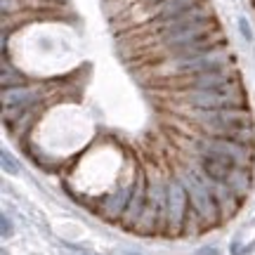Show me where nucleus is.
Wrapping results in <instances>:
<instances>
[{"label":"nucleus","mask_w":255,"mask_h":255,"mask_svg":"<svg viewBox=\"0 0 255 255\" xmlns=\"http://www.w3.org/2000/svg\"><path fill=\"white\" fill-rule=\"evenodd\" d=\"M165 206H168V187L163 182H151L146 189V206L142 210V218L135 225L137 232L142 234H156L165 232Z\"/></svg>","instance_id":"nucleus-1"},{"label":"nucleus","mask_w":255,"mask_h":255,"mask_svg":"<svg viewBox=\"0 0 255 255\" xmlns=\"http://www.w3.org/2000/svg\"><path fill=\"white\" fill-rule=\"evenodd\" d=\"M184 100H187L189 107H194V109H199V111L244 107V95L239 92L237 85H229V88H210V90H189Z\"/></svg>","instance_id":"nucleus-2"},{"label":"nucleus","mask_w":255,"mask_h":255,"mask_svg":"<svg viewBox=\"0 0 255 255\" xmlns=\"http://www.w3.org/2000/svg\"><path fill=\"white\" fill-rule=\"evenodd\" d=\"M229 64V52L222 47H213L203 55L196 57H175L170 64V71L177 76H196V73H206V71H215V69H225Z\"/></svg>","instance_id":"nucleus-3"},{"label":"nucleus","mask_w":255,"mask_h":255,"mask_svg":"<svg viewBox=\"0 0 255 255\" xmlns=\"http://www.w3.org/2000/svg\"><path fill=\"white\" fill-rule=\"evenodd\" d=\"M201 126L213 135H227L241 128H251V114L244 107L234 109H215V111H201Z\"/></svg>","instance_id":"nucleus-4"},{"label":"nucleus","mask_w":255,"mask_h":255,"mask_svg":"<svg viewBox=\"0 0 255 255\" xmlns=\"http://www.w3.org/2000/svg\"><path fill=\"white\" fill-rule=\"evenodd\" d=\"M189 206V194L182 180H173L168 184V206H165V232L177 237L184 227V213Z\"/></svg>","instance_id":"nucleus-5"},{"label":"nucleus","mask_w":255,"mask_h":255,"mask_svg":"<svg viewBox=\"0 0 255 255\" xmlns=\"http://www.w3.org/2000/svg\"><path fill=\"white\" fill-rule=\"evenodd\" d=\"M201 154H210L218 156V158H225L234 165H246L251 161V149L248 144H241V142H234L229 137H220L213 135V139H206V142H199Z\"/></svg>","instance_id":"nucleus-6"},{"label":"nucleus","mask_w":255,"mask_h":255,"mask_svg":"<svg viewBox=\"0 0 255 255\" xmlns=\"http://www.w3.org/2000/svg\"><path fill=\"white\" fill-rule=\"evenodd\" d=\"M182 182H184V187H187V194H189V206L194 208V213L203 220V225L210 227L213 220H215V213H220L210 189L201 182V180H196L194 175H187Z\"/></svg>","instance_id":"nucleus-7"},{"label":"nucleus","mask_w":255,"mask_h":255,"mask_svg":"<svg viewBox=\"0 0 255 255\" xmlns=\"http://www.w3.org/2000/svg\"><path fill=\"white\" fill-rule=\"evenodd\" d=\"M213 31H215L213 19H203V21H194V24H187V26H182V28H173V31L161 33V43H163V47H168L170 52H175L177 47L187 45V43H194V40L208 36Z\"/></svg>","instance_id":"nucleus-8"},{"label":"nucleus","mask_w":255,"mask_h":255,"mask_svg":"<svg viewBox=\"0 0 255 255\" xmlns=\"http://www.w3.org/2000/svg\"><path fill=\"white\" fill-rule=\"evenodd\" d=\"M146 189L144 187V180L137 177L135 184H132V194H130V201H128L126 210H123V225L126 227H135L139 218H142V210L146 206Z\"/></svg>","instance_id":"nucleus-9"},{"label":"nucleus","mask_w":255,"mask_h":255,"mask_svg":"<svg viewBox=\"0 0 255 255\" xmlns=\"http://www.w3.org/2000/svg\"><path fill=\"white\" fill-rule=\"evenodd\" d=\"M229 85H234V76L227 69L189 76V90H210V88H229Z\"/></svg>","instance_id":"nucleus-10"},{"label":"nucleus","mask_w":255,"mask_h":255,"mask_svg":"<svg viewBox=\"0 0 255 255\" xmlns=\"http://www.w3.org/2000/svg\"><path fill=\"white\" fill-rule=\"evenodd\" d=\"M210 194H213V199H215V206H218V210L222 213V215H232L234 210H237L239 206V196L234 194V191L229 189L225 182H215V180H210Z\"/></svg>","instance_id":"nucleus-11"},{"label":"nucleus","mask_w":255,"mask_h":255,"mask_svg":"<svg viewBox=\"0 0 255 255\" xmlns=\"http://www.w3.org/2000/svg\"><path fill=\"white\" fill-rule=\"evenodd\" d=\"M201 168L208 180H215V182H227L229 173L234 170V163H229L225 158H218V156H210V154H203L201 158Z\"/></svg>","instance_id":"nucleus-12"},{"label":"nucleus","mask_w":255,"mask_h":255,"mask_svg":"<svg viewBox=\"0 0 255 255\" xmlns=\"http://www.w3.org/2000/svg\"><path fill=\"white\" fill-rule=\"evenodd\" d=\"M194 5H199V0H158L154 12V26L165 21V19L175 17V14H180V12H184V9L194 7Z\"/></svg>","instance_id":"nucleus-13"},{"label":"nucleus","mask_w":255,"mask_h":255,"mask_svg":"<svg viewBox=\"0 0 255 255\" xmlns=\"http://www.w3.org/2000/svg\"><path fill=\"white\" fill-rule=\"evenodd\" d=\"M225 184L237 194L239 199H244V196L248 194V189H251V175H248V170L244 168V165H234V170L229 173V177H227V182Z\"/></svg>","instance_id":"nucleus-14"},{"label":"nucleus","mask_w":255,"mask_h":255,"mask_svg":"<svg viewBox=\"0 0 255 255\" xmlns=\"http://www.w3.org/2000/svg\"><path fill=\"white\" fill-rule=\"evenodd\" d=\"M36 100V92L31 90H5V109L9 107H26L31 102Z\"/></svg>","instance_id":"nucleus-15"},{"label":"nucleus","mask_w":255,"mask_h":255,"mask_svg":"<svg viewBox=\"0 0 255 255\" xmlns=\"http://www.w3.org/2000/svg\"><path fill=\"white\" fill-rule=\"evenodd\" d=\"M2 168H5V173H9V175H19V163L9 156V151H2Z\"/></svg>","instance_id":"nucleus-16"},{"label":"nucleus","mask_w":255,"mask_h":255,"mask_svg":"<svg viewBox=\"0 0 255 255\" xmlns=\"http://www.w3.org/2000/svg\"><path fill=\"white\" fill-rule=\"evenodd\" d=\"M239 28H241V33L246 40H253V33H251V26H248V21L244 17H239Z\"/></svg>","instance_id":"nucleus-17"},{"label":"nucleus","mask_w":255,"mask_h":255,"mask_svg":"<svg viewBox=\"0 0 255 255\" xmlns=\"http://www.w3.org/2000/svg\"><path fill=\"white\" fill-rule=\"evenodd\" d=\"M12 234V227H9V220L2 218V237H9Z\"/></svg>","instance_id":"nucleus-18"},{"label":"nucleus","mask_w":255,"mask_h":255,"mask_svg":"<svg viewBox=\"0 0 255 255\" xmlns=\"http://www.w3.org/2000/svg\"><path fill=\"white\" fill-rule=\"evenodd\" d=\"M196 255H218V251H215V248H201Z\"/></svg>","instance_id":"nucleus-19"},{"label":"nucleus","mask_w":255,"mask_h":255,"mask_svg":"<svg viewBox=\"0 0 255 255\" xmlns=\"http://www.w3.org/2000/svg\"><path fill=\"white\" fill-rule=\"evenodd\" d=\"M123 255H137V253H123Z\"/></svg>","instance_id":"nucleus-20"},{"label":"nucleus","mask_w":255,"mask_h":255,"mask_svg":"<svg viewBox=\"0 0 255 255\" xmlns=\"http://www.w3.org/2000/svg\"><path fill=\"white\" fill-rule=\"evenodd\" d=\"M154 2H158V0H154Z\"/></svg>","instance_id":"nucleus-21"}]
</instances>
